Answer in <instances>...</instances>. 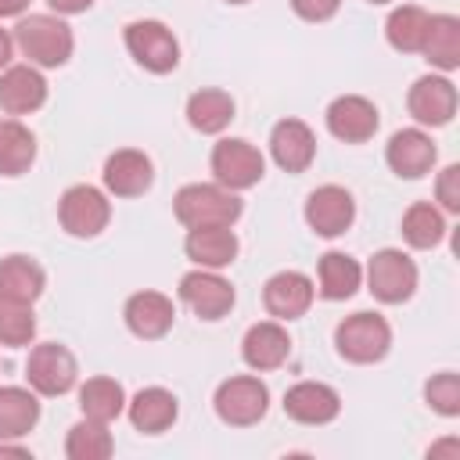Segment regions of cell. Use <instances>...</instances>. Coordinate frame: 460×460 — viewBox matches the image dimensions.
Masks as SVG:
<instances>
[{"mask_svg":"<svg viewBox=\"0 0 460 460\" xmlns=\"http://www.w3.org/2000/svg\"><path fill=\"white\" fill-rule=\"evenodd\" d=\"M14 47L29 58V65L36 68H58L72 58V29L58 18V14H25L14 25Z\"/></svg>","mask_w":460,"mask_h":460,"instance_id":"cell-1","label":"cell"},{"mask_svg":"<svg viewBox=\"0 0 460 460\" xmlns=\"http://www.w3.org/2000/svg\"><path fill=\"white\" fill-rule=\"evenodd\" d=\"M176 219L190 226H234L241 219V198L219 183H187L172 198Z\"/></svg>","mask_w":460,"mask_h":460,"instance_id":"cell-2","label":"cell"},{"mask_svg":"<svg viewBox=\"0 0 460 460\" xmlns=\"http://www.w3.org/2000/svg\"><path fill=\"white\" fill-rule=\"evenodd\" d=\"M334 345L349 363H377L392 349V327L381 313H352L334 327Z\"/></svg>","mask_w":460,"mask_h":460,"instance_id":"cell-3","label":"cell"},{"mask_svg":"<svg viewBox=\"0 0 460 460\" xmlns=\"http://www.w3.org/2000/svg\"><path fill=\"white\" fill-rule=\"evenodd\" d=\"M212 406H216V417L223 424H230V428H252L270 410V388L259 377H252V374H237V377H226L216 388Z\"/></svg>","mask_w":460,"mask_h":460,"instance_id":"cell-4","label":"cell"},{"mask_svg":"<svg viewBox=\"0 0 460 460\" xmlns=\"http://www.w3.org/2000/svg\"><path fill=\"white\" fill-rule=\"evenodd\" d=\"M126 50L140 68H147L155 75H165L180 65V43H176L172 29L155 18H140V22L126 25Z\"/></svg>","mask_w":460,"mask_h":460,"instance_id":"cell-5","label":"cell"},{"mask_svg":"<svg viewBox=\"0 0 460 460\" xmlns=\"http://www.w3.org/2000/svg\"><path fill=\"white\" fill-rule=\"evenodd\" d=\"M367 288L377 302H388V305H399L406 302L413 291H417V266L406 252L399 248H381L370 255V266H367Z\"/></svg>","mask_w":460,"mask_h":460,"instance_id":"cell-6","label":"cell"},{"mask_svg":"<svg viewBox=\"0 0 460 460\" xmlns=\"http://www.w3.org/2000/svg\"><path fill=\"white\" fill-rule=\"evenodd\" d=\"M25 377H29V388L36 395H65L72 392L75 377H79V367H75V356L58 345V341H43L29 352V363H25Z\"/></svg>","mask_w":460,"mask_h":460,"instance_id":"cell-7","label":"cell"},{"mask_svg":"<svg viewBox=\"0 0 460 460\" xmlns=\"http://www.w3.org/2000/svg\"><path fill=\"white\" fill-rule=\"evenodd\" d=\"M266 172V158L259 155L255 144L234 137V140H219L212 147V176L219 187L226 190H248L262 180Z\"/></svg>","mask_w":460,"mask_h":460,"instance_id":"cell-8","label":"cell"},{"mask_svg":"<svg viewBox=\"0 0 460 460\" xmlns=\"http://www.w3.org/2000/svg\"><path fill=\"white\" fill-rule=\"evenodd\" d=\"M58 219H61L65 234H72V237H97L111 219V205L97 187L75 183V187H68L61 194Z\"/></svg>","mask_w":460,"mask_h":460,"instance_id":"cell-9","label":"cell"},{"mask_svg":"<svg viewBox=\"0 0 460 460\" xmlns=\"http://www.w3.org/2000/svg\"><path fill=\"white\" fill-rule=\"evenodd\" d=\"M352 219H356V201H352V194H349L345 187H338V183H323V187H316V190L305 198V223H309V230L320 234V237H338V234H345V230L352 226Z\"/></svg>","mask_w":460,"mask_h":460,"instance_id":"cell-10","label":"cell"},{"mask_svg":"<svg viewBox=\"0 0 460 460\" xmlns=\"http://www.w3.org/2000/svg\"><path fill=\"white\" fill-rule=\"evenodd\" d=\"M180 298L201 320H223L234 309V288H230V280H223L216 270H201V266L180 280Z\"/></svg>","mask_w":460,"mask_h":460,"instance_id":"cell-11","label":"cell"},{"mask_svg":"<svg viewBox=\"0 0 460 460\" xmlns=\"http://www.w3.org/2000/svg\"><path fill=\"white\" fill-rule=\"evenodd\" d=\"M313 295H316L313 280L305 273H298V270H280V273H273L262 284V305L277 320H298V316H305L309 305H313Z\"/></svg>","mask_w":460,"mask_h":460,"instance_id":"cell-12","label":"cell"},{"mask_svg":"<svg viewBox=\"0 0 460 460\" xmlns=\"http://www.w3.org/2000/svg\"><path fill=\"white\" fill-rule=\"evenodd\" d=\"M406 108L420 126H446L456 115V86L446 75H420L406 93Z\"/></svg>","mask_w":460,"mask_h":460,"instance_id":"cell-13","label":"cell"},{"mask_svg":"<svg viewBox=\"0 0 460 460\" xmlns=\"http://www.w3.org/2000/svg\"><path fill=\"white\" fill-rule=\"evenodd\" d=\"M377 108L374 101L359 97V93H345V97H334L327 104V129L331 137L345 140V144H363L377 133Z\"/></svg>","mask_w":460,"mask_h":460,"instance_id":"cell-14","label":"cell"},{"mask_svg":"<svg viewBox=\"0 0 460 460\" xmlns=\"http://www.w3.org/2000/svg\"><path fill=\"white\" fill-rule=\"evenodd\" d=\"M438 151H435V140L424 133V129H399L392 133L388 147H385V162L395 176H406V180H420L424 172H431Z\"/></svg>","mask_w":460,"mask_h":460,"instance_id":"cell-15","label":"cell"},{"mask_svg":"<svg viewBox=\"0 0 460 460\" xmlns=\"http://www.w3.org/2000/svg\"><path fill=\"white\" fill-rule=\"evenodd\" d=\"M341 410V395L323 381H298L284 392V413L298 424H331Z\"/></svg>","mask_w":460,"mask_h":460,"instance_id":"cell-16","label":"cell"},{"mask_svg":"<svg viewBox=\"0 0 460 460\" xmlns=\"http://www.w3.org/2000/svg\"><path fill=\"white\" fill-rule=\"evenodd\" d=\"M270 155L284 172H305L316 158V137L302 119H280L270 133Z\"/></svg>","mask_w":460,"mask_h":460,"instance_id":"cell-17","label":"cell"},{"mask_svg":"<svg viewBox=\"0 0 460 460\" xmlns=\"http://www.w3.org/2000/svg\"><path fill=\"white\" fill-rule=\"evenodd\" d=\"M47 101V79L36 65H7L0 72V108L7 115H29L43 108Z\"/></svg>","mask_w":460,"mask_h":460,"instance_id":"cell-18","label":"cell"},{"mask_svg":"<svg viewBox=\"0 0 460 460\" xmlns=\"http://www.w3.org/2000/svg\"><path fill=\"white\" fill-rule=\"evenodd\" d=\"M122 316H126V327L137 338L155 341V338L169 334V327L176 320V309H172V298H165L162 291H137V295H129Z\"/></svg>","mask_w":460,"mask_h":460,"instance_id":"cell-19","label":"cell"},{"mask_svg":"<svg viewBox=\"0 0 460 460\" xmlns=\"http://www.w3.org/2000/svg\"><path fill=\"white\" fill-rule=\"evenodd\" d=\"M155 183V165L144 151L122 147L104 162V187L115 198H137Z\"/></svg>","mask_w":460,"mask_h":460,"instance_id":"cell-20","label":"cell"},{"mask_svg":"<svg viewBox=\"0 0 460 460\" xmlns=\"http://www.w3.org/2000/svg\"><path fill=\"white\" fill-rule=\"evenodd\" d=\"M241 356L252 370H277L291 356V338L277 320L252 323L241 338Z\"/></svg>","mask_w":460,"mask_h":460,"instance_id":"cell-21","label":"cell"},{"mask_svg":"<svg viewBox=\"0 0 460 460\" xmlns=\"http://www.w3.org/2000/svg\"><path fill=\"white\" fill-rule=\"evenodd\" d=\"M183 252L201 270H223L237 259V234L230 226H190Z\"/></svg>","mask_w":460,"mask_h":460,"instance_id":"cell-22","label":"cell"},{"mask_svg":"<svg viewBox=\"0 0 460 460\" xmlns=\"http://www.w3.org/2000/svg\"><path fill=\"white\" fill-rule=\"evenodd\" d=\"M126 413H129V424L144 435H162L165 428H172L180 406H176V395L169 388H140L129 402H126Z\"/></svg>","mask_w":460,"mask_h":460,"instance_id":"cell-23","label":"cell"},{"mask_svg":"<svg viewBox=\"0 0 460 460\" xmlns=\"http://www.w3.org/2000/svg\"><path fill=\"white\" fill-rule=\"evenodd\" d=\"M420 54H424L428 65H435L442 72L460 68V18H453V14H431L428 32H424V43H420Z\"/></svg>","mask_w":460,"mask_h":460,"instance_id":"cell-24","label":"cell"},{"mask_svg":"<svg viewBox=\"0 0 460 460\" xmlns=\"http://www.w3.org/2000/svg\"><path fill=\"white\" fill-rule=\"evenodd\" d=\"M43 270L36 259L29 255H7L0 259V298H14V302H36L43 295Z\"/></svg>","mask_w":460,"mask_h":460,"instance_id":"cell-25","label":"cell"},{"mask_svg":"<svg viewBox=\"0 0 460 460\" xmlns=\"http://www.w3.org/2000/svg\"><path fill=\"white\" fill-rule=\"evenodd\" d=\"M40 420V399L29 388L4 385L0 388V438H22Z\"/></svg>","mask_w":460,"mask_h":460,"instance_id":"cell-26","label":"cell"},{"mask_svg":"<svg viewBox=\"0 0 460 460\" xmlns=\"http://www.w3.org/2000/svg\"><path fill=\"white\" fill-rule=\"evenodd\" d=\"M359 280H363V270H359V262L352 259V255H345V252H327V255H320V295L327 298V302H345V298H352L356 295V288H359Z\"/></svg>","mask_w":460,"mask_h":460,"instance_id":"cell-27","label":"cell"},{"mask_svg":"<svg viewBox=\"0 0 460 460\" xmlns=\"http://www.w3.org/2000/svg\"><path fill=\"white\" fill-rule=\"evenodd\" d=\"M234 119V97L226 90H198L190 93L187 101V122L198 129V133H223Z\"/></svg>","mask_w":460,"mask_h":460,"instance_id":"cell-28","label":"cell"},{"mask_svg":"<svg viewBox=\"0 0 460 460\" xmlns=\"http://www.w3.org/2000/svg\"><path fill=\"white\" fill-rule=\"evenodd\" d=\"M428 22H431V14H428L424 7H417V4H402V7H395V11L388 14V22H385V36H388V43H392L395 50H402V54H420Z\"/></svg>","mask_w":460,"mask_h":460,"instance_id":"cell-29","label":"cell"},{"mask_svg":"<svg viewBox=\"0 0 460 460\" xmlns=\"http://www.w3.org/2000/svg\"><path fill=\"white\" fill-rule=\"evenodd\" d=\"M79 410H83V417L111 424L126 410V392H122V385L115 377H90L79 388Z\"/></svg>","mask_w":460,"mask_h":460,"instance_id":"cell-30","label":"cell"},{"mask_svg":"<svg viewBox=\"0 0 460 460\" xmlns=\"http://www.w3.org/2000/svg\"><path fill=\"white\" fill-rule=\"evenodd\" d=\"M111 449H115V442H111V431L104 420L83 417L79 424L68 428V438H65L68 460H108Z\"/></svg>","mask_w":460,"mask_h":460,"instance_id":"cell-31","label":"cell"},{"mask_svg":"<svg viewBox=\"0 0 460 460\" xmlns=\"http://www.w3.org/2000/svg\"><path fill=\"white\" fill-rule=\"evenodd\" d=\"M36 162V137L22 122H0V176H22Z\"/></svg>","mask_w":460,"mask_h":460,"instance_id":"cell-32","label":"cell"},{"mask_svg":"<svg viewBox=\"0 0 460 460\" xmlns=\"http://www.w3.org/2000/svg\"><path fill=\"white\" fill-rule=\"evenodd\" d=\"M402 237L410 248H435L446 237V219L431 201H417L402 216Z\"/></svg>","mask_w":460,"mask_h":460,"instance_id":"cell-33","label":"cell"},{"mask_svg":"<svg viewBox=\"0 0 460 460\" xmlns=\"http://www.w3.org/2000/svg\"><path fill=\"white\" fill-rule=\"evenodd\" d=\"M36 334V316L29 302H14V298H0V345L7 349H22L29 345Z\"/></svg>","mask_w":460,"mask_h":460,"instance_id":"cell-34","label":"cell"},{"mask_svg":"<svg viewBox=\"0 0 460 460\" xmlns=\"http://www.w3.org/2000/svg\"><path fill=\"white\" fill-rule=\"evenodd\" d=\"M424 399L435 413L442 417H456L460 413V377L453 370H442L435 374L428 385H424Z\"/></svg>","mask_w":460,"mask_h":460,"instance_id":"cell-35","label":"cell"},{"mask_svg":"<svg viewBox=\"0 0 460 460\" xmlns=\"http://www.w3.org/2000/svg\"><path fill=\"white\" fill-rule=\"evenodd\" d=\"M435 198L446 212H460V165H446L435 183Z\"/></svg>","mask_w":460,"mask_h":460,"instance_id":"cell-36","label":"cell"},{"mask_svg":"<svg viewBox=\"0 0 460 460\" xmlns=\"http://www.w3.org/2000/svg\"><path fill=\"white\" fill-rule=\"evenodd\" d=\"M291 7H295V14L305 18V22H327V18L341 7V0H291Z\"/></svg>","mask_w":460,"mask_h":460,"instance_id":"cell-37","label":"cell"},{"mask_svg":"<svg viewBox=\"0 0 460 460\" xmlns=\"http://www.w3.org/2000/svg\"><path fill=\"white\" fill-rule=\"evenodd\" d=\"M47 7L58 14H83L93 7V0H47Z\"/></svg>","mask_w":460,"mask_h":460,"instance_id":"cell-38","label":"cell"},{"mask_svg":"<svg viewBox=\"0 0 460 460\" xmlns=\"http://www.w3.org/2000/svg\"><path fill=\"white\" fill-rule=\"evenodd\" d=\"M11 50H14V40H11V32H7V29H0V72L7 68V61H11Z\"/></svg>","mask_w":460,"mask_h":460,"instance_id":"cell-39","label":"cell"},{"mask_svg":"<svg viewBox=\"0 0 460 460\" xmlns=\"http://www.w3.org/2000/svg\"><path fill=\"white\" fill-rule=\"evenodd\" d=\"M0 456H18V460H29L32 453L25 446H11V438H0Z\"/></svg>","mask_w":460,"mask_h":460,"instance_id":"cell-40","label":"cell"},{"mask_svg":"<svg viewBox=\"0 0 460 460\" xmlns=\"http://www.w3.org/2000/svg\"><path fill=\"white\" fill-rule=\"evenodd\" d=\"M29 7V0H0V18H14Z\"/></svg>","mask_w":460,"mask_h":460,"instance_id":"cell-41","label":"cell"},{"mask_svg":"<svg viewBox=\"0 0 460 460\" xmlns=\"http://www.w3.org/2000/svg\"><path fill=\"white\" fill-rule=\"evenodd\" d=\"M438 453H453V456H456V453H460V442H456V438H449V442H438V446H431V449H428V456H438Z\"/></svg>","mask_w":460,"mask_h":460,"instance_id":"cell-42","label":"cell"},{"mask_svg":"<svg viewBox=\"0 0 460 460\" xmlns=\"http://www.w3.org/2000/svg\"><path fill=\"white\" fill-rule=\"evenodd\" d=\"M226 4H248V0H226Z\"/></svg>","mask_w":460,"mask_h":460,"instance_id":"cell-43","label":"cell"},{"mask_svg":"<svg viewBox=\"0 0 460 460\" xmlns=\"http://www.w3.org/2000/svg\"><path fill=\"white\" fill-rule=\"evenodd\" d=\"M367 4H388V0H367Z\"/></svg>","mask_w":460,"mask_h":460,"instance_id":"cell-44","label":"cell"}]
</instances>
